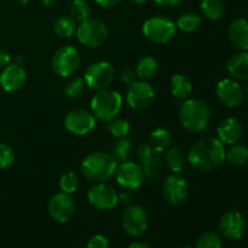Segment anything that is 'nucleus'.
<instances>
[{
    "instance_id": "18",
    "label": "nucleus",
    "mask_w": 248,
    "mask_h": 248,
    "mask_svg": "<svg viewBox=\"0 0 248 248\" xmlns=\"http://www.w3.org/2000/svg\"><path fill=\"white\" fill-rule=\"evenodd\" d=\"M219 230L227 239L239 240L246 230L244 216L235 210L223 213L219 219Z\"/></svg>"
},
{
    "instance_id": "10",
    "label": "nucleus",
    "mask_w": 248,
    "mask_h": 248,
    "mask_svg": "<svg viewBox=\"0 0 248 248\" xmlns=\"http://www.w3.org/2000/svg\"><path fill=\"white\" fill-rule=\"evenodd\" d=\"M148 215L143 207L138 205H132L125 208L121 217V224L124 230L130 236H140L148 228Z\"/></svg>"
},
{
    "instance_id": "46",
    "label": "nucleus",
    "mask_w": 248,
    "mask_h": 248,
    "mask_svg": "<svg viewBox=\"0 0 248 248\" xmlns=\"http://www.w3.org/2000/svg\"><path fill=\"white\" fill-rule=\"evenodd\" d=\"M130 1H132L133 4H136V5H143V4H145L148 0H130Z\"/></svg>"
},
{
    "instance_id": "13",
    "label": "nucleus",
    "mask_w": 248,
    "mask_h": 248,
    "mask_svg": "<svg viewBox=\"0 0 248 248\" xmlns=\"http://www.w3.org/2000/svg\"><path fill=\"white\" fill-rule=\"evenodd\" d=\"M155 91L152 85L147 81H135L130 85L127 93H126V101L131 108L136 110H143L150 107L154 102Z\"/></svg>"
},
{
    "instance_id": "21",
    "label": "nucleus",
    "mask_w": 248,
    "mask_h": 248,
    "mask_svg": "<svg viewBox=\"0 0 248 248\" xmlns=\"http://www.w3.org/2000/svg\"><path fill=\"white\" fill-rule=\"evenodd\" d=\"M229 39L241 51H248V19H235L229 28Z\"/></svg>"
},
{
    "instance_id": "39",
    "label": "nucleus",
    "mask_w": 248,
    "mask_h": 248,
    "mask_svg": "<svg viewBox=\"0 0 248 248\" xmlns=\"http://www.w3.org/2000/svg\"><path fill=\"white\" fill-rule=\"evenodd\" d=\"M120 79L121 81L125 82L126 85H132L133 82L137 81V74H136L135 70L131 69V68H125V69L121 72Z\"/></svg>"
},
{
    "instance_id": "27",
    "label": "nucleus",
    "mask_w": 248,
    "mask_h": 248,
    "mask_svg": "<svg viewBox=\"0 0 248 248\" xmlns=\"http://www.w3.org/2000/svg\"><path fill=\"white\" fill-rule=\"evenodd\" d=\"M225 5L223 0H201V11L206 18L217 21L223 16Z\"/></svg>"
},
{
    "instance_id": "40",
    "label": "nucleus",
    "mask_w": 248,
    "mask_h": 248,
    "mask_svg": "<svg viewBox=\"0 0 248 248\" xmlns=\"http://www.w3.org/2000/svg\"><path fill=\"white\" fill-rule=\"evenodd\" d=\"M118 200H119V203H121V205H125L126 207H127V206L131 205L132 198H131L128 190H126V191H123V193L118 194Z\"/></svg>"
},
{
    "instance_id": "20",
    "label": "nucleus",
    "mask_w": 248,
    "mask_h": 248,
    "mask_svg": "<svg viewBox=\"0 0 248 248\" xmlns=\"http://www.w3.org/2000/svg\"><path fill=\"white\" fill-rule=\"evenodd\" d=\"M242 128L241 123L235 118H227L217 127V136L218 140L223 143V144L232 145L236 144L242 137Z\"/></svg>"
},
{
    "instance_id": "7",
    "label": "nucleus",
    "mask_w": 248,
    "mask_h": 248,
    "mask_svg": "<svg viewBox=\"0 0 248 248\" xmlns=\"http://www.w3.org/2000/svg\"><path fill=\"white\" fill-rule=\"evenodd\" d=\"M80 65V53L74 46L65 45L58 48L51 61L52 70L60 77L65 78L74 74Z\"/></svg>"
},
{
    "instance_id": "43",
    "label": "nucleus",
    "mask_w": 248,
    "mask_h": 248,
    "mask_svg": "<svg viewBox=\"0 0 248 248\" xmlns=\"http://www.w3.org/2000/svg\"><path fill=\"white\" fill-rule=\"evenodd\" d=\"M120 0H96V2L98 5H101L102 7H111L115 6Z\"/></svg>"
},
{
    "instance_id": "9",
    "label": "nucleus",
    "mask_w": 248,
    "mask_h": 248,
    "mask_svg": "<svg viewBox=\"0 0 248 248\" xmlns=\"http://www.w3.org/2000/svg\"><path fill=\"white\" fill-rule=\"evenodd\" d=\"M87 200L94 208L101 211L113 210L119 203L118 191L104 182L96 183L87 191Z\"/></svg>"
},
{
    "instance_id": "42",
    "label": "nucleus",
    "mask_w": 248,
    "mask_h": 248,
    "mask_svg": "<svg viewBox=\"0 0 248 248\" xmlns=\"http://www.w3.org/2000/svg\"><path fill=\"white\" fill-rule=\"evenodd\" d=\"M157 5H161V6H167V7H172V6H177V5L181 4L183 0H154Z\"/></svg>"
},
{
    "instance_id": "2",
    "label": "nucleus",
    "mask_w": 248,
    "mask_h": 248,
    "mask_svg": "<svg viewBox=\"0 0 248 248\" xmlns=\"http://www.w3.org/2000/svg\"><path fill=\"white\" fill-rule=\"evenodd\" d=\"M118 162L111 154L103 152L91 153L81 162V172L85 178L94 183L107 182L115 174Z\"/></svg>"
},
{
    "instance_id": "26",
    "label": "nucleus",
    "mask_w": 248,
    "mask_h": 248,
    "mask_svg": "<svg viewBox=\"0 0 248 248\" xmlns=\"http://www.w3.org/2000/svg\"><path fill=\"white\" fill-rule=\"evenodd\" d=\"M135 72L137 74V78H140L143 81L150 80L156 77L157 72H159V63L152 56H143L138 60Z\"/></svg>"
},
{
    "instance_id": "49",
    "label": "nucleus",
    "mask_w": 248,
    "mask_h": 248,
    "mask_svg": "<svg viewBox=\"0 0 248 248\" xmlns=\"http://www.w3.org/2000/svg\"><path fill=\"white\" fill-rule=\"evenodd\" d=\"M179 248H191V247H189V246H182V247H179Z\"/></svg>"
},
{
    "instance_id": "33",
    "label": "nucleus",
    "mask_w": 248,
    "mask_h": 248,
    "mask_svg": "<svg viewBox=\"0 0 248 248\" xmlns=\"http://www.w3.org/2000/svg\"><path fill=\"white\" fill-rule=\"evenodd\" d=\"M70 17L77 22H82L90 17V10L89 4L85 0H73L69 7Z\"/></svg>"
},
{
    "instance_id": "25",
    "label": "nucleus",
    "mask_w": 248,
    "mask_h": 248,
    "mask_svg": "<svg viewBox=\"0 0 248 248\" xmlns=\"http://www.w3.org/2000/svg\"><path fill=\"white\" fill-rule=\"evenodd\" d=\"M165 164L167 165L170 171H172L173 173L179 174L181 172H183L186 164V159L183 150H182L178 145H171V147L166 150Z\"/></svg>"
},
{
    "instance_id": "6",
    "label": "nucleus",
    "mask_w": 248,
    "mask_h": 248,
    "mask_svg": "<svg viewBox=\"0 0 248 248\" xmlns=\"http://www.w3.org/2000/svg\"><path fill=\"white\" fill-rule=\"evenodd\" d=\"M143 34L154 44H166L176 35L177 27L174 22L164 16H154L143 24Z\"/></svg>"
},
{
    "instance_id": "32",
    "label": "nucleus",
    "mask_w": 248,
    "mask_h": 248,
    "mask_svg": "<svg viewBox=\"0 0 248 248\" xmlns=\"http://www.w3.org/2000/svg\"><path fill=\"white\" fill-rule=\"evenodd\" d=\"M107 128H108V131L110 132V135L116 138L127 137V135L131 131L130 123H128L127 120H125V119L116 118V116L108 121Z\"/></svg>"
},
{
    "instance_id": "34",
    "label": "nucleus",
    "mask_w": 248,
    "mask_h": 248,
    "mask_svg": "<svg viewBox=\"0 0 248 248\" xmlns=\"http://www.w3.org/2000/svg\"><path fill=\"white\" fill-rule=\"evenodd\" d=\"M195 248H222V239L215 232H206L196 240Z\"/></svg>"
},
{
    "instance_id": "23",
    "label": "nucleus",
    "mask_w": 248,
    "mask_h": 248,
    "mask_svg": "<svg viewBox=\"0 0 248 248\" xmlns=\"http://www.w3.org/2000/svg\"><path fill=\"white\" fill-rule=\"evenodd\" d=\"M172 140H173V136H172L171 131L165 127H157L150 133L148 144L154 152L161 154L162 152H166L171 147Z\"/></svg>"
},
{
    "instance_id": "36",
    "label": "nucleus",
    "mask_w": 248,
    "mask_h": 248,
    "mask_svg": "<svg viewBox=\"0 0 248 248\" xmlns=\"http://www.w3.org/2000/svg\"><path fill=\"white\" fill-rule=\"evenodd\" d=\"M85 80L81 79V78H73L72 80L65 84L64 89H63V92H64L65 96L68 98H78V97L81 96L85 91Z\"/></svg>"
},
{
    "instance_id": "16",
    "label": "nucleus",
    "mask_w": 248,
    "mask_h": 248,
    "mask_svg": "<svg viewBox=\"0 0 248 248\" xmlns=\"http://www.w3.org/2000/svg\"><path fill=\"white\" fill-rule=\"evenodd\" d=\"M138 164L142 169L144 178L155 179L159 176L162 167V160L160 153L154 152L148 143H140L137 147Z\"/></svg>"
},
{
    "instance_id": "3",
    "label": "nucleus",
    "mask_w": 248,
    "mask_h": 248,
    "mask_svg": "<svg viewBox=\"0 0 248 248\" xmlns=\"http://www.w3.org/2000/svg\"><path fill=\"white\" fill-rule=\"evenodd\" d=\"M210 119V108L201 99H186L179 109V120L182 126L191 133L202 132L208 126Z\"/></svg>"
},
{
    "instance_id": "5",
    "label": "nucleus",
    "mask_w": 248,
    "mask_h": 248,
    "mask_svg": "<svg viewBox=\"0 0 248 248\" xmlns=\"http://www.w3.org/2000/svg\"><path fill=\"white\" fill-rule=\"evenodd\" d=\"M77 36L80 44L90 48H97L108 39V27L99 19L87 18L77 27Z\"/></svg>"
},
{
    "instance_id": "24",
    "label": "nucleus",
    "mask_w": 248,
    "mask_h": 248,
    "mask_svg": "<svg viewBox=\"0 0 248 248\" xmlns=\"http://www.w3.org/2000/svg\"><path fill=\"white\" fill-rule=\"evenodd\" d=\"M171 92L174 98L186 101L193 92V82L186 75L176 74L171 79Z\"/></svg>"
},
{
    "instance_id": "28",
    "label": "nucleus",
    "mask_w": 248,
    "mask_h": 248,
    "mask_svg": "<svg viewBox=\"0 0 248 248\" xmlns=\"http://www.w3.org/2000/svg\"><path fill=\"white\" fill-rule=\"evenodd\" d=\"M77 21L70 16H60L53 22V31L61 38H70L77 31Z\"/></svg>"
},
{
    "instance_id": "8",
    "label": "nucleus",
    "mask_w": 248,
    "mask_h": 248,
    "mask_svg": "<svg viewBox=\"0 0 248 248\" xmlns=\"http://www.w3.org/2000/svg\"><path fill=\"white\" fill-rule=\"evenodd\" d=\"M115 78V70L113 65L104 61L92 63L85 72V84L92 90L108 89Z\"/></svg>"
},
{
    "instance_id": "15",
    "label": "nucleus",
    "mask_w": 248,
    "mask_h": 248,
    "mask_svg": "<svg viewBox=\"0 0 248 248\" xmlns=\"http://www.w3.org/2000/svg\"><path fill=\"white\" fill-rule=\"evenodd\" d=\"M47 208L48 215L55 222L67 223L74 216L75 203L69 194L61 191L50 199Z\"/></svg>"
},
{
    "instance_id": "14",
    "label": "nucleus",
    "mask_w": 248,
    "mask_h": 248,
    "mask_svg": "<svg viewBox=\"0 0 248 248\" xmlns=\"http://www.w3.org/2000/svg\"><path fill=\"white\" fill-rule=\"evenodd\" d=\"M162 195L170 205H182L188 199V183L179 174H171L165 179L164 186H162Z\"/></svg>"
},
{
    "instance_id": "47",
    "label": "nucleus",
    "mask_w": 248,
    "mask_h": 248,
    "mask_svg": "<svg viewBox=\"0 0 248 248\" xmlns=\"http://www.w3.org/2000/svg\"><path fill=\"white\" fill-rule=\"evenodd\" d=\"M23 62H24V60H23V57H22V56H17L16 57V63L17 64H23Z\"/></svg>"
},
{
    "instance_id": "35",
    "label": "nucleus",
    "mask_w": 248,
    "mask_h": 248,
    "mask_svg": "<svg viewBox=\"0 0 248 248\" xmlns=\"http://www.w3.org/2000/svg\"><path fill=\"white\" fill-rule=\"evenodd\" d=\"M78 186H79V178H78V176L74 172L69 171L62 174L60 179L61 191L72 195L73 193L78 190Z\"/></svg>"
},
{
    "instance_id": "29",
    "label": "nucleus",
    "mask_w": 248,
    "mask_h": 248,
    "mask_svg": "<svg viewBox=\"0 0 248 248\" xmlns=\"http://www.w3.org/2000/svg\"><path fill=\"white\" fill-rule=\"evenodd\" d=\"M201 17L195 12H186V14L181 15L176 22L177 28L181 29L182 31L186 33H193V31H198L201 27Z\"/></svg>"
},
{
    "instance_id": "30",
    "label": "nucleus",
    "mask_w": 248,
    "mask_h": 248,
    "mask_svg": "<svg viewBox=\"0 0 248 248\" xmlns=\"http://www.w3.org/2000/svg\"><path fill=\"white\" fill-rule=\"evenodd\" d=\"M225 160L234 166H244L248 162V149L245 145L232 144L225 150Z\"/></svg>"
},
{
    "instance_id": "48",
    "label": "nucleus",
    "mask_w": 248,
    "mask_h": 248,
    "mask_svg": "<svg viewBox=\"0 0 248 248\" xmlns=\"http://www.w3.org/2000/svg\"><path fill=\"white\" fill-rule=\"evenodd\" d=\"M15 1L19 5H27L29 1H31V0H15Z\"/></svg>"
},
{
    "instance_id": "11",
    "label": "nucleus",
    "mask_w": 248,
    "mask_h": 248,
    "mask_svg": "<svg viewBox=\"0 0 248 248\" xmlns=\"http://www.w3.org/2000/svg\"><path fill=\"white\" fill-rule=\"evenodd\" d=\"M64 126L70 133L75 136L89 135L96 127V118L86 109H73L65 115Z\"/></svg>"
},
{
    "instance_id": "37",
    "label": "nucleus",
    "mask_w": 248,
    "mask_h": 248,
    "mask_svg": "<svg viewBox=\"0 0 248 248\" xmlns=\"http://www.w3.org/2000/svg\"><path fill=\"white\" fill-rule=\"evenodd\" d=\"M16 159V154L11 145L0 142V170L11 166Z\"/></svg>"
},
{
    "instance_id": "4",
    "label": "nucleus",
    "mask_w": 248,
    "mask_h": 248,
    "mask_svg": "<svg viewBox=\"0 0 248 248\" xmlns=\"http://www.w3.org/2000/svg\"><path fill=\"white\" fill-rule=\"evenodd\" d=\"M90 107L94 118L102 121H109L120 113L123 107V97L115 90H99L92 97Z\"/></svg>"
},
{
    "instance_id": "17",
    "label": "nucleus",
    "mask_w": 248,
    "mask_h": 248,
    "mask_svg": "<svg viewBox=\"0 0 248 248\" xmlns=\"http://www.w3.org/2000/svg\"><path fill=\"white\" fill-rule=\"evenodd\" d=\"M218 99L228 108H236L244 99V89L234 79L220 80L216 87Z\"/></svg>"
},
{
    "instance_id": "1",
    "label": "nucleus",
    "mask_w": 248,
    "mask_h": 248,
    "mask_svg": "<svg viewBox=\"0 0 248 248\" xmlns=\"http://www.w3.org/2000/svg\"><path fill=\"white\" fill-rule=\"evenodd\" d=\"M224 161V144L216 137H205L198 140L188 153V162L200 172L217 170Z\"/></svg>"
},
{
    "instance_id": "44",
    "label": "nucleus",
    "mask_w": 248,
    "mask_h": 248,
    "mask_svg": "<svg viewBox=\"0 0 248 248\" xmlns=\"http://www.w3.org/2000/svg\"><path fill=\"white\" fill-rule=\"evenodd\" d=\"M127 248H153L150 245L145 244V242H133Z\"/></svg>"
},
{
    "instance_id": "38",
    "label": "nucleus",
    "mask_w": 248,
    "mask_h": 248,
    "mask_svg": "<svg viewBox=\"0 0 248 248\" xmlns=\"http://www.w3.org/2000/svg\"><path fill=\"white\" fill-rule=\"evenodd\" d=\"M86 248H109V241L103 235H94L89 240Z\"/></svg>"
},
{
    "instance_id": "19",
    "label": "nucleus",
    "mask_w": 248,
    "mask_h": 248,
    "mask_svg": "<svg viewBox=\"0 0 248 248\" xmlns=\"http://www.w3.org/2000/svg\"><path fill=\"white\" fill-rule=\"evenodd\" d=\"M27 81V72L21 64H9L0 74V86L6 92H16L24 86Z\"/></svg>"
},
{
    "instance_id": "45",
    "label": "nucleus",
    "mask_w": 248,
    "mask_h": 248,
    "mask_svg": "<svg viewBox=\"0 0 248 248\" xmlns=\"http://www.w3.org/2000/svg\"><path fill=\"white\" fill-rule=\"evenodd\" d=\"M40 1L45 7H51L57 2V0H40Z\"/></svg>"
},
{
    "instance_id": "31",
    "label": "nucleus",
    "mask_w": 248,
    "mask_h": 248,
    "mask_svg": "<svg viewBox=\"0 0 248 248\" xmlns=\"http://www.w3.org/2000/svg\"><path fill=\"white\" fill-rule=\"evenodd\" d=\"M131 152H132V142L130 138L121 137L119 138L118 142L114 144L111 149V156L116 160V162H125L130 157Z\"/></svg>"
},
{
    "instance_id": "22",
    "label": "nucleus",
    "mask_w": 248,
    "mask_h": 248,
    "mask_svg": "<svg viewBox=\"0 0 248 248\" xmlns=\"http://www.w3.org/2000/svg\"><path fill=\"white\" fill-rule=\"evenodd\" d=\"M227 70L234 79H248V51H241L232 56L227 63Z\"/></svg>"
},
{
    "instance_id": "41",
    "label": "nucleus",
    "mask_w": 248,
    "mask_h": 248,
    "mask_svg": "<svg viewBox=\"0 0 248 248\" xmlns=\"http://www.w3.org/2000/svg\"><path fill=\"white\" fill-rule=\"evenodd\" d=\"M10 62H11L10 53L7 52V51L0 48V68H2V69H4L5 67H7V65L10 64Z\"/></svg>"
},
{
    "instance_id": "12",
    "label": "nucleus",
    "mask_w": 248,
    "mask_h": 248,
    "mask_svg": "<svg viewBox=\"0 0 248 248\" xmlns=\"http://www.w3.org/2000/svg\"><path fill=\"white\" fill-rule=\"evenodd\" d=\"M115 178L119 186L125 190L132 191L140 188L144 181V174L140 164L132 161L121 162L115 172Z\"/></svg>"
}]
</instances>
